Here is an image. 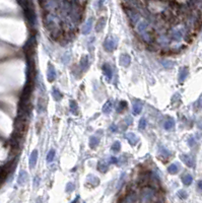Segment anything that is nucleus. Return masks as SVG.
<instances>
[{"instance_id":"21","label":"nucleus","mask_w":202,"mask_h":203,"mask_svg":"<svg viewBox=\"0 0 202 203\" xmlns=\"http://www.w3.org/2000/svg\"><path fill=\"white\" fill-rule=\"evenodd\" d=\"M182 182H183V184H184V185H186V186L191 185V184H192V182H193V177L191 175H189V174H186L185 176H183Z\"/></svg>"},{"instance_id":"36","label":"nucleus","mask_w":202,"mask_h":203,"mask_svg":"<svg viewBox=\"0 0 202 203\" xmlns=\"http://www.w3.org/2000/svg\"><path fill=\"white\" fill-rule=\"evenodd\" d=\"M118 163V160L116 158H114V156H111L110 158H109V160H108V164L110 165V164H117Z\"/></svg>"},{"instance_id":"37","label":"nucleus","mask_w":202,"mask_h":203,"mask_svg":"<svg viewBox=\"0 0 202 203\" xmlns=\"http://www.w3.org/2000/svg\"><path fill=\"white\" fill-rule=\"evenodd\" d=\"M163 65L166 66V67H168V68H170V67H172V66H173V63H171L170 61H165L163 63Z\"/></svg>"},{"instance_id":"18","label":"nucleus","mask_w":202,"mask_h":203,"mask_svg":"<svg viewBox=\"0 0 202 203\" xmlns=\"http://www.w3.org/2000/svg\"><path fill=\"white\" fill-rule=\"evenodd\" d=\"M142 103L139 101H136L133 104V114L134 115H138L140 114V112L142 111Z\"/></svg>"},{"instance_id":"2","label":"nucleus","mask_w":202,"mask_h":203,"mask_svg":"<svg viewBox=\"0 0 202 203\" xmlns=\"http://www.w3.org/2000/svg\"><path fill=\"white\" fill-rule=\"evenodd\" d=\"M154 197V191L151 188H144L141 191V195H140V200L142 203H149Z\"/></svg>"},{"instance_id":"4","label":"nucleus","mask_w":202,"mask_h":203,"mask_svg":"<svg viewBox=\"0 0 202 203\" xmlns=\"http://www.w3.org/2000/svg\"><path fill=\"white\" fill-rule=\"evenodd\" d=\"M180 158H181V160L184 162V164L186 165V166H188L189 168H193V167L195 166V160L193 156H189V154H182Z\"/></svg>"},{"instance_id":"31","label":"nucleus","mask_w":202,"mask_h":203,"mask_svg":"<svg viewBox=\"0 0 202 203\" xmlns=\"http://www.w3.org/2000/svg\"><path fill=\"white\" fill-rule=\"evenodd\" d=\"M146 120H145L144 118H141L139 120V129H141V130H144L145 128H146Z\"/></svg>"},{"instance_id":"14","label":"nucleus","mask_w":202,"mask_h":203,"mask_svg":"<svg viewBox=\"0 0 202 203\" xmlns=\"http://www.w3.org/2000/svg\"><path fill=\"white\" fill-rule=\"evenodd\" d=\"M108 168H109V164L106 160H102L98 163V170L100 172H102V173H106L108 171Z\"/></svg>"},{"instance_id":"39","label":"nucleus","mask_w":202,"mask_h":203,"mask_svg":"<svg viewBox=\"0 0 202 203\" xmlns=\"http://www.w3.org/2000/svg\"><path fill=\"white\" fill-rule=\"evenodd\" d=\"M197 126H198L199 129H201L202 130V119H199L198 122H197Z\"/></svg>"},{"instance_id":"30","label":"nucleus","mask_w":202,"mask_h":203,"mask_svg":"<svg viewBox=\"0 0 202 203\" xmlns=\"http://www.w3.org/2000/svg\"><path fill=\"white\" fill-rule=\"evenodd\" d=\"M120 149H121V143L119 141H115L112 145V150L114 152H119Z\"/></svg>"},{"instance_id":"6","label":"nucleus","mask_w":202,"mask_h":203,"mask_svg":"<svg viewBox=\"0 0 202 203\" xmlns=\"http://www.w3.org/2000/svg\"><path fill=\"white\" fill-rule=\"evenodd\" d=\"M29 180V175L26 171H20V175H18V178H17V184L20 186H24L27 184Z\"/></svg>"},{"instance_id":"29","label":"nucleus","mask_w":202,"mask_h":203,"mask_svg":"<svg viewBox=\"0 0 202 203\" xmlns=\"http://www.w3.org/2000/svg\"><path fill=\"white\" fill-rule=\"evenodd\" d=\"M70 110L73 114H77V111H78V108H77V104L75 101H70Z\"/></svg>"},{"instance_id":"35","label":"nucleus","mask_w":202,"mask_h":203,"mask_svg":"<svg viewBox=\"0 0 202 203\" xmlns=\"http://www.w3.org/2000/svg\"><path fill=\"white\" fill-rule=\"evenodd\" d=\"M188 144H189L190 146H194V145H195V139H194V137H193V136L189 137V139H188Z\"/></svg>"},{"instance_id":"9","label":"nucleus","mask_w":202,"mask_h":203,"mask_svg":"<svg viewBox=\"0 0 202 203\" xmlns=\"http://www.w3.org/2000/svg\"><path fill=\"white\" fill-rule=\"evenodd\" d=\"M38 160V150H34L29 156V168L34 169L37 165Z\"/></svg>"},{"instance_id":"34","label":"nucleus","mask_w":202,"mask_h":203,"mask_svg":"<svg viewBox=\"0 0 202 203\" xmlns=\"http://www.w3.org/2000/svg\"><path fill=\"white\" fill-rule=\"evenodd\" d=\"M159 43H161L163 46L167 45V44L169 43V41H168V39H167V38H166V37H164V36H161V37H159Z\"/></svg>"},{"instance_id":"8","label":"nucleus","mask_w":202,"mask_h":203,"mask_svg":"<svg viewBox=\"0 0 202 203\" xmlns=\"http://www.w3.org/2000/svg\"><path fill=\"white\" fill-rule=\"evenodd\" d=\"M126 139L129 141V143L131 144V145H135V144L138 143V141H139V138L137 137V135L134 134V133H127L126 134Z\"/></svg>"},{"instance_id":"41","label":"nucleus","mask_w":202,"mask_h":203,"mask_svg":"<svg viewBox=\"0 0 202 203\" xmlns=\"http://www.w3.org/2000/svg\"><path fill=\"white\" fill-rule=\"evenodd\" d=\"M198 188L202 191V181H199L198 182Z\"/></svg>"},{"instance_id":"22","label":"nucleus","mask_w":202,"mask_h":203,"mask_svg":"<svg viewBox=\"0 0 202 203\" xmlns=\"http://www.w3.org/2000/svg\"><path fill=\"white\" fill-rule=\"evenodd\" d=\"M99 143H100L99 137H96V136H92V137L89 138V146L92 148H96V146L99 145Z\"/></svg>"},{"instance_id":"24","label":"nucleus","mask_w":202,"mask_h":203,"mask_svg":"<svg viewBox=\"0 0 202 203\" xmlns=\"http://www.w3.org/2000/svg\"><path fill=\"white\" fill-rule=\"evenodd\" d=\"M175 126V121L174 119H168L167 121L165 122V124H164V127H165L166 130H171V129H173Z\"/></svg>"},{"instance_id":"40","label":"nucleus","mask_w":202,"mask_h":203,"mask_svg":"<svg viewBox=\"0 0 202 203\" xmlns=\"http://www.w3.org/2000/svg\"><path fill=\"white\" fill-rule=\"evenodd\" d=\"M111 131H113V132L117 131V126H115V125H112V126H111Z\"/></svg>"},{"instance_id":"23","label":"nucleus","mask_w":202,"mask_h":203,"mask_svg":"<svg viewBox=\"0 0 202 203\" xmlns=\"http://www.w3.org/2000/svg\"><path fill=\"white\" fill-rule=\"evenodd\" d=\"M112 108H113V103L111 100H109V101L106 102V104L104 105V107H103V112L104 113H110L111 111H112Z\"/></svg>"},{"instance_id":"7","label":"nucleus","mask_w":202,"mask_h":203,"mask_svg":"<svg viewBox=\"0 0 202 203\" xmlns=\"http://www.w3.org/2000/svg\"><path fill=\"white\" fill-rule=\"evenodd\" d=\"M131 63V58L128 54H122L120 57V64L124 67H128Z\"/></svg>"},{"instance_id":"43","label":"nucleus","mask_w":202,"mask_h":203,"mask_svg":"<svg viewBox=\"0 0 202 203\" xmlns=\"http://www.w3.org/2000/svg\"><path fill=\"white\" fill-rule=\"evenodd\" d=\"M78 199H79V197H78V196H77V197H76V199H75L74 201H73L72 203H76V202H77V200H78Z\"/></svg>"},{"instance_id":"3","label":"nucleus","mask_w":202,"mask_h":203,"mask_svg":"<svg viewBox=\"0 0 202 203\" xmlns=\"http://www.w3.org/2000/svg\"><path fill=\"white\" fill-rule=\"evenodd\" d=\"M117 47V39L115 37H108L104 42V48L107 52L114 51Z\"/></svg>"},{"instance_id":"33","label":"nucleus","mask_w":202,"mask_h":203,"mask_svg":"<svg viewBox=\"0 0 202 203\" xmlns=\"http://www.w3.org/2000/svg\"><path fill=\"white\" fill-rule=\"evenodd\" d=\"M75 186L73 183H68L66 186V192H68V193H70V192H72L73 190H74Z\"/></svg>"},{"instance_id":"20","label":"nucleus","mask_w":202,"mask_h":203,"mask_svg":"<svg viewBox=\"0 0 202 203\" xmlns=\"http://www.w3.org/2000/svg\"><path fill=\"white\" fill-rule=\"evenodd\" d=\"M159 154H161L163 158H168L172 156V152L170 151V150H168L166 147H164V146H159Z\"/></svg>"},{"instance_id":"5","label":"nucleus","mask_w":202,"mask_h":203,"mask_svg":"<svg viewBox=\"0 0 202 203\" xmlns=\"http://www.w3.org/2000/svg\"><path fill=\"white\" fill-rule=\"evenodd\" d=\"M171 37L173 38L175 41H181L184 37V31L181 28H176L172 31L171 33Z\"/></svg>"},{"instance_id":"10","label":"nucleus","mask_w":202,"mask_h":203,"mask_svg":"<svg viewBox=\"0 0 202 203\" xmlns=\"http://www.w3.org/2000/svg\"><path fill=\"white\" fill-rule=\"evenodd\" d=\"M103 71H104V74H105V76L107 77V79L110 80L113 76V72H112V68H111V66L109 65L108 63H105L104 65H103Z\"/></svg>"},{"instance_id":"38","label":"nucleus","mask_w":202,"mask_h":203,"mask_svg":"<svg viewBox=\"0 0 202 203\" xmlns=\"http://www.w3.org/2000/svg\"><path fill=\"white\" fill-rule=\"evenodd\" d=\"M39 182H40L39 177H36L35 180H34V186H35V187H37V186L39 185Z\"/></svg>"},{"instance_id":"1","label":"nucleus","mask_w":202,"mask_h":203,"mask_svg":"<svg viewBox=\"0 0 202 203\" xmlns=\"http://www.w3.org/2000/svg\"><path fill=\"white\" fill-rule=\"evenodd\" d=\"M36 46H37V42H36V38L31 37L28 40V42L24 45V53H26L27 59L28 58H34V55H35V51H36Z\"/></svg>"},{"instance_id":"42","label":"nucleus","mask_w":202,"mask_h":203,"mask_svg":"<svg viewBox=\"0 0 202 203\" xmlns=\"http://www.w3.org/2000/svg\"><path fill=\"white\" fill-rule=\"evenodd\" d=\"M126 123H127V124H130V123L132 122V120H130V117H127V118H126Z\"/></svg>"},{"instance_id":"15","label":"nucleus","mask_w":202,"mask_h":203,"mask_svg":"<svg viewBox=\"0 0 202 203\" xmlns=\"http://www.w3.org/2000/svg\"><path fill=\"white\" fill-rule=\"evenodd\" d=\"M92 18H89V20H88L82 27V34L83 35L89 34L90 31H92Z\"/></svg>"},{"instance_id":"12","label":"nucleus","mask_w":202,"mask_h":203,"mask_svg":"<svg viewBox=\"0 0 202 203\" xmlns=\"http://www.w3.org/2000/svg\"><path fill=\"white\" fill-rule=\"evenodd\" d=\"M88 67H89V59H88V56H83L80 60V68L82 71H87Z\"/></svg>"},{"instance_id":"17","label":"nucleus","mask_w":202,"mask_h":203,"mask_svg":"<svg viewBox=\"0 0 202 203\" xmlns=\"http://www.w3.org/2000/svg\"><path fill=\"white\" fill-rule=\"evenodd\" d=\"M105 26H106V18H105V17H101L100 20H99V22H98V24H96V32H98V33L102 32V31L104 30Z\"/></svg>"},{"instance_id":"28","label":"nucleus","mask_w":202,"mask_h":203,"mask_svg":"<svg viewBox=\"0 0 202 203\" xmlns=\"http://www.w3.org/2000/svg\"><path fill=\"white\" fill-rule=\"evenodd\" d=\"M54 158H55V150L54 149H51L47 154V162L48 163H51L54 160Z\"/></svg>"},{"instance_id":"19","label":"nucleus","mask_w":202,"mask_h":203,"mask_svg":"<svg viewBox=\"0 0 202 203\" xmlns=\"http://www.w3.org/2000/svg\"><path fill=\"white\" fill-rule=\"evenodd\" d=\"M99 183H100V180H99L96 176L89 175L87 177V184H90L92 187H96V186H98Z\"/></svg>"},{"instance_id":"25","label":"nucleus","mask_w":202,"mask_h":203,"mask_svg":"<svg viewBox=\"0 0 202 203\" xmlns=\"http://www.w3.org/2000/svg\"><path fill=\"white\" fill-rule=\"evenodd\" d=\"M52 95H53V98L56 101H59V100L62 99V95H61L60 91H59L56 87H54L53 89H52Z\"/></svg>"},{"instance_id":"13","label":"nucleus","mask_w":202,"mask_h":203,"mask_svg":"<svg viewBox=\"0 0 202 203\" xmlns=\"http://www.w3.org/2000/svg\"><path fill=\"white\" fill-rule=\"evenodd\" d=\"M136 200H137V195L135 193H133V192H131L124 198L122 203H135Z\"/></svg>"},{"instance_id":"32","label":"nucleus","mask_w":202,"mask_h":203,"mask_svg":"<svg viewBox=\"0 0 202 203\" xmlns=\"http://www.w3.org/2000/svg\"><path fill=\"white\" fill-rule=\"evenodd\" d=\"M178 196L181 198V199H186L188 194H187V192L184 191V190H180V191L178 192Z\"/></svg>"},{"instance_id":"27","label":"nucleus","mask_w":202,"mask_h":203,"mask_svg":"<svg viewBox=\"0 0 202 203\" xmlns=\"http://www.w3.org/2000/svg\"><path fill=\"white\" fill-rule=\"evenodd\" d=\"M126 107H127V103L124 102V101L120 102L119 104H118V106H117V111H118V113H122V112H123V111L126 109Z\"/></svg>"},{"instance_id":"11","label":"nucleus","mask_w":202,"mask_h":203,"mask_svg":"<svg viewBox=\"0 0 202 203\" xmlns=\"http://www.w3.org/2000/svg\"><path fill=\"white\" fill-rule=\"evenodd\" d=\"M56 79V70L52 64H49L48 66V80L53 81Z\"/></svg>"},{"instance_id":"16","label":"nucleus","mask_w":202,"mask_h":203,"mask_svg":"<svg viewBox=\"0 0 202 203\" xmlns=\"http://www.w3.org/2000/svg\"><path fill=\"white\" fill-rule=\"evenodd\" d=\"M188 73H189V71L187 67L181 68L180 73H179V81H180V82H183V81L187 78V76H188Z\"/></svg>"},{"instance_id":"26","label":"nucleus","mask_w":202,"mask_h":203,"mask_svg":"<svg viewBox=\"0 0 202 203\" xmlns=\"http://www.w3.org/2000/svg\"><path fill=\"white\" fill-rule=\"evenodd\" d=\"M168 171H169L170 174L175 175V174H177L179 172V166L177 164H172L171 166L168 168Z\"/></svg>"}]
</instances>
